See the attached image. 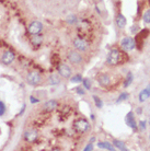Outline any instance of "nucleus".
I'll list each match as a JSON object with an SVG mask.
<instances>
[{"label":"nucleus","mask_w":150,"mask_h":151,"mask_svg":"<svg viewBox=\"0 0 150 151\" xmlns=\"http://www.w3.org/2000/svg\"><path fill=\"white\" fill-rule=\"evenodd\" d=\"M119 60H121V53L117 49H112L107 55L106 63L111 66H114V65H117Z\"/></svg>","instance_id":"nucleus-1"},{"label":"nucleus","mask_w":150,"mask_h":151,"mask_svg":"<svg viewBox=\"0 0 150 151\" xmlns=\"http://www.w3.org/2000/svg\"><path fill=\"white\" fill-rule=\"evenodd\" d=\"M42 30H43V24L41 22H38V21H33L30 25H29V28H27V31L29 33L31 34V35H36V34H40L42 32Z\"/></svg>","instance_id":"nucleus-2"},{"label":"nucleus","mask_w":150,"mask_h":151,"mask_svg":"<svg viewBox=\"0 0 150 151\" xmlns=\"http://www.w3.org/2000/svg\"><path fill=\"white\" fill-rule=\"evenodd\" d=\"M89 123H88V120L86 119H77L76 122H75V128L77 132H80V133H86L88 132V129H89Z\"/></svg>","instance_id":"nucleus-3"},{"label":"nucleus","mask_w":150,"mask_h":151,"mask_svg":"<svg viewBox=\"0 0 150 151\" xmlns=\"http://www.w3.org/2000/svg\"><path fill=\"white\" fill-rule=\"evenodd\" d=\"M121 46L125 50H133L135 48V46H136V42L132 37H125L121 42Z\"/></svg>","instance_id":"nucleus-4"},{"label":"nucleus","mask_w":150,"mask_h":151,"mask_svg":"<svg viewBox=\"0 0 150 151\" xmlns=\"http://www.w3.org/2000/svg\"><path fill=\"white\" fill-rule=\"evenodd\" d=\"M73 46L76 47V49L80 50V51H86L88 49V47H89V44H88V42L86 40L78 37L73 41Z\"/></svg>","instance_id":"nucleus-5"},{"label":"nucleus","mask_w":150,"mask_h":151,"mask_svg":"<svg viewBox=\"0 0 150 151\" xmlns=\"http://www.w3.org/2000/svg\"><path fill=\"white\" fill-rule=\"evenodd\" d=\"M27 82L30 83V84H32V86H37V84H40V82H41V76L36 71L30 72L27 74Z\"/></svg>","instance_id":"nucleus-6"},{"label":"nucleus","mask_w":150,"mask_h":151,"mask_svg":"<svg viewBox=\"0 0 150 151\" xmlns=\"http://www.w3.org/2000/svg\"><path fill=\"white\" fill-rule=\"evenodd\" d=\"M58 72L63 78H70V76H71V69H70L69 66L63 64L59 66Z\"/></svg>","instance_id":"nucleus-7"},{"label":"nucleus","mask_w":150,"mask_h":151,"mask_svg":"<svg viewBox=\"0 0 150 151\" xmlns=\"http://www.w3.org/2000/svg\"><path fill=\"white\" fill-rule=\"evenodd\" d=\"M68 59L70 60V63H73V64H80L82 61V56L76 51V50H73V51H70L68 54Z\"/></svg>","instance_id":"nucleus-8"},{"label":"nucleus","mask_w":150,"mask_h":151,"mask_svg":"<svg viewBox=\"0 0 150 151\" xmlns=\"http://www.w3.org/2000/svg\"><path fill=\"white\" fill-rule=\"evenodd\" d=\"M1 60H2L3 64L10 65L14 60V54L12 51H10V50H7V51H5V54L2 55Z\"/></svg>","instance_id":"nucleus-9"},{"label":"nucleus","mask_w":150,"mask_h":151,"mask_svg":"<svg viewBox=\"0 0 150 151\" xmlns=\"http://www.w3.org/2000/svg\"><path fill=\"white\" fill-rule=\"evenodd\" d=\"M37 138V132L35 129H30V130H27L25 134H24V139L29 142L34 141Z\"/></svg>","instance_id":"nucleus-10"},{"label":"nucleus","mask_w":150,"mask_h":151,"mask_svg":"<svg viewBox=\"0 0 150 151\" xmlns=\"http://www.w3.org/2000/svg\"><path fill=\"white\" fill-rule=\"evenodd\" d=\"M58 105V103H57V101L55 100H50L48 102H46L45 104H44V110L46 112H52V111H54L56 107Z\"/></svg>","instance_id":"nucleus-11"},{"label":"nucleus","mask_w":150,"mask_h":151,"mask_svg":"<svg viewBox=\"0 0 150 151\" xmlns=\"http://www.w3.org/2000/svg\"><path fill=\"white\" fill-rule=\"evenodd\" d=\"M126 123H127L128 126H129V127H132L134 130H136L137 129L136 122H135V118H134V115H133L132 112H130V113H128L127 116H126Z\"/></svg>","instance_id":"nucleus-12"},{"label":"nucleus","mask_w":150,"mask_h":151,"mask_svg":"<svg viewBox=\"0 0 150 151\" xmlns=\"http://www.w3.org/2000/svg\"><path fill=\"white\" fill-rule=\"evenodd\" d=\"M149 96H150V84L147 86V88L144 89V90L139 93V101H140V102H145Z\"/></svg>","instance_id":"nucleus-13"},{"label":"nucleus","mask_w":150,"mask_h":151,"mask_svg":"<svg viewBox=\"0 0 150 151\" xmlns=\"http://www.w3.org/2000/svg\"><path fill=\"white\" fill-rule=\"evenodd\" d=\"M116 24H117V26L119 29L125 28V25H126V18L124 17L123 14H118L117 17H116Z\"/></svg>","instance_id":"nucleus-14"},{"label":"nucleus","mask_w":150,"mask_h":151,"mask_svg":"<svg viewBox=\"0 0 150 151\" xmlns=\"http://www.w3.org/2000/svg\"><path fill=\"white\" fill-rule=\"evenodd\" d=\"M110 77L107 74H101L100 77H99V83H100L101 86H103V87H106V86H109L110 84Z\"/></svg>","instance_id":"nucleus-15"},{"label":"nucleus","mask_w":150,"mask_h":151,"mask_svg":"<svg viewBox=\"0 0 150 151\" xmlns=\"http://www.w3.org/2000/svg\"><path fill=\"white\" fill-rule=\"evenodd\" d=\"M98 147L101 148V149H105V150H110V151H114V149H115L110 142H99Z\"/></svg>","instance_id":"nucleus-16"},{"label":"nucleus","mask_w":150,"mask_h":151,"mask_svg":"<svg viewBox=\"0 0 150 151\" xmlns=\"http://www.w3.org/2000/svg\"><path fill=\"white\" fill-rule=\"evenodd\" d=\"M114 146L116 147L117 149H119V150L127 151V148H126V146L123 143V141H119V140H114Z\"/></svg>","instance_id":"nucleus-17"},{"label":"nucleus","mask_w":150,"mask_h":151,"mask_svg":"<svg viewBox=\"0 0 150 151\" xmlns=\"http://www.w3.org/2000/svg\"><path fill=\"white\" fill-rule=\"evenodd\" d=\"M59 81H60V79H59V77L57 76V74H50V84H53V86L58 84Z\"/></svg>","instance_id":"nucleus-18"},{"label":"nucleus","mask_w":150,"mask_h":151,"mask_svg":"<svg viewBox=\"0 0 150 151\" xmlns=\"http://www.w3.org/2000/svg\"><path fill=\"white\" fill-rule=\"evenodd\" d=\"M133 81V74L130 72L127 74V77H126V81H125V83H124V86H125V88H127L130 83H132Z\"/></svg>","instance_id":"nucleus-19"},{"label":"nucleus","mask_w":150,"mask_h":151,"mask_svg":"<svg viewBox=\"0 0 150 151\" xmlns=\"http://www.w3.org/2000/svg\"><path fill=\"white\" fill-rule=\"evenodd\" d=\"M76 22H77V17H75V15H68L67 17V23L68 24H75Z\"/></svg>","instance_id":"nucleus-20"},{"label":"nucleus","mask_w":150,"mask_h":151,"mask_svg":"<svg viewBox=\"0 0 150 151\" xmlns=\"http://www.w3.org/2000/svg\"><path fill=\"white\" fill-rule=\"evenodd\" d=\"M70 81L73 83H79V82H81L82 81V77L80 76V74H77V76H75L73 78L70 79Z\"/></svg>","instance_id":"nucleus-21"},{"label":"nucleus","mask_w":150,"mask_h":151,"mask_svg":"<svg viewBox=\"0 0 150 151\" xmlns=\"http://www.w3.org/2000/svg\"><path fill=\"white\" fill-rule=\"evenodd\" d=\"M144 21H145V23H150V10H147L145 12V14H144Z\"/></svg>","instance_id":"nucleus-22"},{"label":"nucleus","mask_w":150,"mask_h":151,"mask_svg":"<svg viewBox=\"0 0 150 151\" xmlns=\"http://www.w3.org/2000/svg\"><path fill=\"white\" fill-rule=\"evenodd\" d=\"M93 100H94V102H96V106L99 107V109H101L102 107V105H103V102L98 97V96H96V95H93Z\"/></svg>","instance_id":"nucleus-23"},{"label":"nucleus","mask_w":150,"mask_h":151,"mask_svg":"<svg viewBox=\"0 0 150 151\" xmlns=\"http://www.w3.org/2000/svg\"><path fill=\"white\" fill-rule=\"evenodd\" d=\"M6 113V105L3 102L0 101V116H3V114Z\"/></svg>","instance_id":"nucleus-24"},{"label":"nucleus","mask_w":150,"mask_h":151,"mask_svg":"<svg viewBox=\"0 0 150 151\" xmlns=\"http://www.w3.org/2000/svg\"><path fill=\"white\" fill-rule=\"evenodd\" d=\"M127 97H128V93H122L121 96L117 99V103H119V102H122V101H124V100H126Z\"/></svg>","instance_id":"nucleus-25"},{"label":"nucleus","mask_w":150,"mask_h":151,"mask_svg":"<svg viewBox=\"0 0 150 151\" xmlns=\"http://www.w3.org/2000/svg\"><path fill=\"white\" fill-rule=\"evenodd\" d=\"M83 86H84V88H86V89L90 90V88H91V82H90V80L84 79V80H83Z\"/></svg>","instance_id":"nucleus-26"},{"label":"nucleus","mask_w":150,"mask_h":151,"mask_svg":"<svg viewBox=\"0 0 150 151\" xmlns=\"http://www.w3.org/2000/svg\"><path fill=\"white\" fill-rule=\"evenodd\" d=\"M91 151V150H93V146H92L91 143H89V145H88V146L86 147V148H84V151Z\"/></svg>","instance_id":"nucleus-27"},{"label":"nucleus","mask_w":150,"mask_h":151,"mask_svg":"<svg viewBox=\"0 0 150 151\" xmlns=\"http://www.w3.org/2000/svg\"><path fill=\"white\" fill-rule=\"evenodd\" d=\"M76 91H77L79 94H81V95H83V94H84V91L82 90L81 88H77V89H76Z\"/></svg>","instance_id":"nucleus-28"},{"label":"nucleus","mask_w":150,"mask_h":151,"mask_svg":"<svg viewBox=\"0 0 150 151\" xmlns=\"http://www.w3.org/2000/svg\"><path fill=\"white\" fill-rule=\"evenodd\" d=\"M140 127H141V129L146 128V120H141L140 122Z\"/></svg>","instance_id":"nucleus-29"},{"label":"nucleus","mask_w":150,"mask_h":151,"mask_svg":"<svg viewBox=\"0 0 150 151\" xmlns=\"http://www.w3.org/2000/svg\"><path fill=\"white\" fill-rule=\"evenodd\" d=\"M30 100H31V102H32V103H36V102H38V100H37V99H34L33 96H31V97H30Z\"/></svg>","instance_id":"nucleus-30"},{"label":"nucleus","mask_w":150,"mask_h":151,"mask_svg":"<svg viewBox=\"0 0 150 151\" xmlns=\"http://www.w3.org/2000/svg\"><path fill=\"white\" fill-rule=\"evenodd\" d=\"M24 109H25V105H23L22 110H21V112H20V115H22L23 113H24Z\"/></svg>","instance_id":"nucleus-31"},{"label":"nucleus","mask_w":150,"mask_h":151,"mask_svg":"<svg viewBox=\"0 0 150 151\" xmlns=\"http://www.w3.org/2000/svg\"><path fill=\"white\" fill-rule=\"evenodd\" d=\"M94 139H96V138H93V137H92L91 139H90V141H91V142H93V141H94Z\"/></svg>","instance_id":"nucleus-32"},{"label":"nucleus","mask_w":150,"mask_h":151,"mask_svg":"<svg viewBox=\"0 0 150 151\" xmlns=\"http://www.w3.org/2000/svg\"><path fill=\"white\" fill-rule=\"evenodd\" d=\"M149 122H150V120H149ZM149 125H150V123H149Z\"/></svg>","instance_id":"nucleus-33"}]
</instances>
